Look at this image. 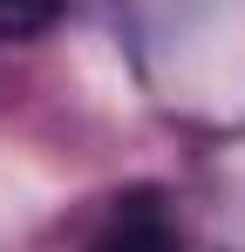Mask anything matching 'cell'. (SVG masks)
<instances>
[{
  "mask_svg": "<svg viewBox=\"0 0 245 252\" xmlns=\"http://www.w3.org/2000/svg\"><path fill=\"white\" fill-rule=\"evenodd\" d=\"M95 252H184V246H177V225L163 218L157 198H129V205H116Z\"/></svg>",
  "mask_w": 245,
  "mask_h": 252,
  "instance_id": "6da1fadb",
  "label": "cell"
},
{
  "mask_svg": "<svg viewBox=\"0 0 245 252\" xmlns=\"http://www.w3.org/2000/svg\"><path fill=\"white\" fill-rule=\"evenodd\" d=\"M61 21V0H0V41H28Z\"/></svg>",
  "mask_w": 245,
  "mask_h": 252,
  "instance_id": "7a4b0ae2",
  "label": "cell"
}]
</instances>
